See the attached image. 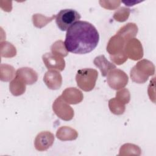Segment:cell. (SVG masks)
<instances>
[{
  "label": "cell",
  "instance_id": "12",
  "mask_svg": "<svg viewBox=\"0 0 156 156\" xmlns=\"http://www.w3.org/2000/svg\"><path fill=\"white\" fill-rule=\"evenodd\" d=\"M63 99L69 104H77L83 99V93L75 87H69L64 90L61 95Z\"/></svg>",
  "mask_w": 156,
  "mask_h": 156
},
{
  "label": "cell",
  "instance_id": "25",
  "mask_svg": "<svg viewBox=\"0 0 156 156\" xmlns=\"http://www.w3.org/2000/svg\"><path fill=\"white\" fill-rule=\"evenodd\" d=\"M115 98L121 102L126 105V104H128L130 101V94L128 89L122 88V90L116 92Z\"/></svg>",
  "mask_w": 156,
  "mask_h": 156
},
{
  "label": "cell",
  "instance_id": "28",
  "mask_svg": "<svg viewBox=\"0 0 156 156\" xmlns=\"http://www.w3.org/2000/svg\"><path fill=\"white\" fill-rule=\"evenodd\" d=\"M5 5L1 4V9H3V10L5 12H10L12 9V1H4Z\"/></svg>",
  "mask_w": 156,
  "mask_h": 156
},
{
  "label": "cell",
  "instance_id": "4",
  "mask_svg": "<svg viewBox=\"0 0 156 156\" xmlns=\"http://www.w3.org/2000/svg\"><path fill=\"white\" fill-rule=\"evenodd\" d=\"M80 18V15L74 9H63L56 15L55 23L62 31H65L78 21Z\"/></svg>",
  "mask_w": 156,
  "mask_h": 156
},
{
  "label": "cell",
  "instance_id": "19",
  "mask_svg": "<svg viewBox=\"0 0 156 156\" xmlns=\"http://www.w3.org/2000/svg\"><path fill=\"white\" fill-rule=\"evenodd\" d=\"M55 18L56 15H52V16L49 17L44 16L40 13H35L32 15V20L34 26L40 29L46 26Z\"/></svg>",
  "mask_w": 156,
  "mask_h": 156
},
{
  "label": "cell",
  "instance_id": "13",
  "mask_svg": "<svg viewBox=\"0 0 156 156\" xmlns=\"http://www.w3.org/2000/svg\"><path fill=\"white\" fill-rule=\"evenodd\" d=\"M15 76L21 79L26 85H32L38 80L37 72L29 67L19 68L16 71Z\"/></svg>",
  "mask_w": 156,
  "mask_h": 156
},
{
  "label": "cell",
  "instance_id": "23",
  "mask_svg": "<svg viewBox=\"0 0 156 156\" xmlns=\"http://www.w3.org/2000/svg\"><path fill=\"white\" fill-rule=\"evenodd\" d=\"M51 49L52 54L62 57H66L68 54V51L65 47V43L62 40H57L54 42L52 44Z\"/></svg>",
  "mask_w": 156,
  "mask_h": 156
},
{
  "label": "cell",
  "instance_id": "21",
  "mask_svg": "<svg viewBox=\"0 0 156 156\" xmlns=\"http://www.w3.org/2000/svg\"><path fill=\"white\" fill-rule=\"evenodd\" d=\"M141 149L136 145L130 143H126L121 146L119 149V155H140L141 154Z\"/></svg>",
  "mask_w": 156,
  "mask_h": 156
},
{
  "label": "cell",
  "instance_id": "3",
  "mask_svg": "<svg viewBox=\"0 0 156 156\" xmlns=\"http://www.w3.org/2000/svg\"><path fill=\"white\" fill-rule=\"evenodd\" d=\"M98 71L92 68H84L77 71L76 80L77 86L83 91H90L96 85Z\"/></svg>",
  "mask_w": 156,
  "mask_h": 156
},
{
  "label": "cell",
  "instance_id": "10",
  "mask_svg": "<svg viewBox=\"0 0 156 156\" xmlns=\"http://www.w3.org/2000/svg\"><path fill=\"white\" fill-rule=\"evenodd\" d=\"M43 81L49 89L58 90L62 85V77L58 71L48 70L43 77Z\"/></svg>",
  "mask_w": 156,
  "mask_h": 156
},
{
  "label": "cell",
  "instance_id": "20",
  "mask_svg": "<svg viewBox=\"0 0 156 156\" xmlns=\"http://www.w3.org/2000/svg\"><path fill=\"white\" fill-rule=\"evenodd\" d=\"M1 55L5 58H12L16 55V48L8 41H1L0 44Z\"/></svg>",
  "mask_w": 156,
  "mask_h": 156
},
{
  "label": "cell",
  "instance_id": "18",
  "mask_svg": "<svg viewBox=\"0 0 156 156\" xmlns=\"http://www.w3.org/2000/svg\"><path fill=\"white\" fill-rule=\"evenodd\" d=\"M16 72L15 68L9 65L2 63L0 65V79L4 82H8L12 80Z\"/></svg>",
  "mask_w": 156,
  "mask_h": 156
},
{
  "label": "cell",
  "instance_id": "14",
  "mask_svg": "<svg viewBox=\"0 0 156 156\" xmlns=\"http://www.w3.org/2000/svg\"><path fill=\"white\" fill-rule=\"evenodd\" d=\"M93 63L100 69L101 74L104 77L106 76L110 71L116 68V66L110 62L104 55L96 57L93 60Z\"/></svg>",
  "mask_w": 156,
  "mask_h": 156
},
{
  "label": "cell",
  "instance_id": "24",
  "mask_svg": "<svg viewBox=\"0 0 156 156\" xmlns=\"http://www.w3.org/2000/svg\"><path fill=\"white\" fill-rule=\"evenodd\" d=\"M130 10L129 8L122 7L117 10L113 14V18L118 22H124L126 21L129 15Z\"/></svg>",
  "mask_w": 156,
  "mask_h": 156
},
{
  "label": "cell",
  "instance_id": "7",
  "mask_svg": "<svg viewBox=\"0 0 156 156\" xmlns=\"http://www.w3.org/2000/svg\"><path fill=\"white\" fill-rule=\"evenodd\" d=\"M124 51L127 58L133 60H140L143 57L142 44L140 41L135 38L127 41Z\"/></svg>",
  "mask_w": 156,
  "mask_h": 156
},
{
  "label": "cell",
  "instance_id": "26",
  "mask_svg": "<svg viewBox=\"0 0 156 156\" xmlns=\"http://www.w3.org/2000/svg\"><path fill=\"white\" fill-rule=\"evenodd\" d=\"M101 6L105 9L108 10H115L119 7L121 1H99Z\"/></svg>",
  "mask_w": 156,
  "mask_h": 156
},
{
  "label": "cell",
  "instance_id": "9",
  "mask_svg": "<svg viewBox=\"0 0 156 156\" xmlns=\"http://www.w3.org/2000/svg\"><path fill=\"white\" fill-rule=\"evenodd\" d=\"M54 135L49 131H43L39 133L34 140L35 148L38 151L48 150L54 143Z\"/></svg>",
  "mask_w": 156,
  "mask_h": 156
},
{
  "label": "cell",
  "instance_id": "27",
  "mask_svg": "<svg viewBox=\"0 0 156 156\" xmlns=\"http://www.w3.org/2000/svg\"><path fill=\"white\" fill-rule=\"evenodd\" d=\"M110 60L115 64H116L117 65H120L123 64L124 62H126L127 60V57L124 51H123L122 52L116 54V55H110Z\"/></svg>",
  "mask_w": 156,
  "mask_h": 156
},
{
  "label": "cell",
  "instance_id": "8",
  "mask_svg": "<svg viewBox=\"0 0 156 156\" xmlns=\"http://www.w3.org/2000/svg\"><path fill=\"white\" fill-rule=\"evenodd\" d=\"M42 60L48 70L62 71L65 67V61L63 57L51 52L43 55Z\"/></svg>",
  "mask_w": 156,
  "mask_h": 156
},
{
  "label": "cell",
  "instance_id": "17",
  "mask_svg": "<svg viewBox=\"0 0 156 156\" xmlns=\"http://www.w3.org/2000/svg\"><path fill=\"white\" fill-rule=\"evenodd\" d=\"M26 84L18 77L16 76L10 82L9 90L11 93L15 96H20L26 91Z\"/></svg>",
  "mask_w": 156,
  "mask_h": 156
},
{
  "label": "cell",
  "instance_id": "6",
  "mask_svg": "<svg viewBox=\"0 0 156 156\" xmlns=\"http://www.w3.org/2000/svg\"><path fill=\"white\" fill-rule=\"evenodd\" d=\"M52 110L61 119L70 121L74 117V110L65 102L61 96L57 98L52 104Z\"/></svg>",
  "mask_w": 156,
  "mask_h": 156
},
{
  "label": "cell",
  "instance_id": "11",
  "mask_svg": "<svg viewBox=\"0 0 156 156\" xmlns=\"http://www.w3.org/2000/svg\"><path fill=\"white\" fill-rule=\"evenodd\" d=\"M126 43L122 37L116 34L109 40L107 45V51L110 55L118 54L124 51Z\"/></svg>",
  "mask_w": 156,
  "mask_h": 156
},
{
  "label": "cell",
  "instance_id": "1",
  "mask_svg": "<svg viewBox=\"0 0 156 156\" xmlns=\"http://www.w3.org/2000/svg\"><path fill=\"white\" fill-rule=\"evenodd\" d=\"M99 41V33L92 24L78 21L67 30L64 43L68 52L85 54L94 50Z\"/></svg>",
  "mask_w": 156,
  "mask_h": 156
},
{
  "label": "cell",
  "instance_id": "15",
  "mask_svg": "<svg viewBox=\"0 0 156 156\" xmlns=\"http://www.w3.org/2000/svg\"><path fill=\"white\" fill-rule=\"evenodd\" d=\"M138 27L135 23H129L121 27L116 34L122 37L126 41L135 38L138 33Z\"/></svg>",
  "mask_w": 156,
  "mask_h": 156
},
{
  "label": "cell",
  "instance_id": "5",
  "mask_svg": "<svg viewBox=\"0 0 156 156\" xmlns=\"http://www.w3.org/2000/svg\"><path fill=\"white\" fill-rule=\"evenodd\" d=\"M129 81L127 74L121 69H113L108 72L107 82L108 86L113 90H120L124 88Z\"/></svg>",
  "mask_w": 156,
  "mask_h": 156
},
{
  "label": "cell",
  "instance_id": "2",
  "mask_svg": "<svg viewBox=\"0 0 156 156\" xmlns=\"http://www.w3.org/2000/svg\"><path fill=\"white\" fill-rule=\"evenodd\" d=\"M155 74V66L149 60L143 59L131 69L130 76L132 80L137 83H144L149 76Z\"/></svg>",
  "mask_w": 156,
  "mask_h": 156
},
{
  "label": "cell",
  "instance_id": "16",
  "mask_svg": "<svg viewBox=\"0 0 156 156\" xmlns=\"http://www.w3.org/2000/svg\"><path fill=\"white\" fill-rule=\"evenodd\" d=\"M56 136L61 141H72L78 137L77 132L68 126L60 127L56 132Z\"/></svg>",
  "mask_w": 156,
  "mask_h": 156
},
{
  "label": "cell",
  "instance_id": "22",
  "mask_svg": "<svg viewBox=\"0 0 156 156\" xmlns=\"http://www.w3.org/2000/svg\"><path fill=\"white\" fill-rule=\"evenodd\" d=\"M108 107L111 112L116 115L123 114L126 110L125 104L121 102L116 98L109 100Z\"/></svg>",
  "mask_w": 156,
  "mask_h": 156
}]
</instances>
